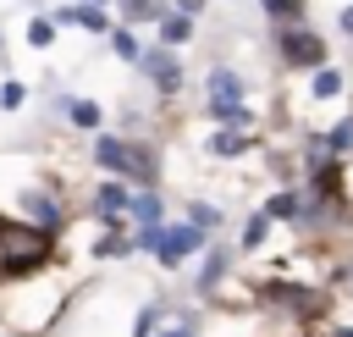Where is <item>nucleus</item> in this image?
<instances>
[{"instance_id":"6","label":"nucleus","mask_w":353,"mask_h":337,"mask_svg":"<svg viewBox=\"0 0 353 337\" xmlns=\"http://www.w3.org/2000/svg\"><path fill=\"white\" fill-rule=\"evenodd\" d=\"M94 210L116 221V210H127V193H121V188H99V193H94Z\"/></svg>"},{"instance_id":"16","label":"nucleus","mask_w":353,"mask_h":337,"mask_svg":"<svg viewBox=\"0 0 353 337\" xmlns=\"http://www.w3.org/2000/svg\"><path fill=\"white\" fill-rule=\"evenodd\" d=\"M127 11H132V17H160V6H154V0H127Z\"/></svg>"},{"instance_id":"10","label":"nucleus","mask_w":353,"mask_h":337,"mask_svg":"<svg viewBox=\"0 0 353 337\" xmlns=\"http://www.w3.org/2000/svg\"><path fill=\"white\" fill-rule=\"evenodd\" d=\"M72 22H83V28H105V11L99 6H77V11H66Z\"/></svg>"},{"instance_id":"7","label":"nucleus","mask_w":353,"mask_h":337,"mask_svg":"<svg viewBox=\"0 0 353 337\" xmlns=\"http://www.w3.org/2000/svg\"><path fill=\"white\" fill-rule=\"evenodd\" d=\"M94 155H99L105 166H121V171H127V149H121L116 138H99V144H94Z\"/></svg>"},{"instance_id":"15","label":"nucleus","mask_w":353,"mask_h":337,"mask_svg":"<svg viewBox=\"0 0 353 337\" xmlns=\"http://www.w3.org/2000/svg\"><path fill=\"white\" fill-rule=\"evenodd\" d=\"M270 17H298V0H265Z\"/></svg>"},{"instance_id":"12","label":"nucleus","mask_w":353,"mask_h":337,"mask_svg":"<svg viewBox=\"0 0 353 337\" xmlns=\"http://www.w3.org/2000/svg\"><path fill=\"white\" fill-rule=\"evenodd\" d=\"M116 55H121V61H138L143 50H138V39H132V33H116Z\"/></svg>"},{"instance_id":"1","label":"nucleus","mask_w":353,"mask_h":337,"mask_svg":"<svg viewBox=\"0 0 353 337\" xmlns=\"http://www.w3.org/2000/svg\"><path fill=\"white\" fill-rule=\"evenodd\" d=\"M237 99H243L237 77H232V72H215V77H210V105H215L226 122H243V105H237Z\"/></svg>"},{"instance_id":"5","label":"nucleus","mask_w":353,"mask_h":337,"mask_svg":"<svg viewBox=\"0 0 353 337\" xmlns=\"http://www.w3.org/2000/svg\"><path fill=\"white\" fill-rule=\"evenodd\" d=\"M287 39V55L292 61H320V39L314 33H281Z\"/></svg>"},{"instance_id":"20","label":"nucleus","mask_w":353,"mask_h":337,"mask_svg":"<svg viewBox=\"0 0 353 337\" xmlns=\"http://www.w3.org/2000/svg\"><path fill=\"white\" fill-rule=\"evenodd\" d=\"M165 337H182V331H165Z\"/></svg>"},{"instance_id":"3","label":"nucleus","mask_w":353,"mask_h":337,"mask_svg":"<svg viewBox=\"0 0 353 337\" xmlns=\"http://www.w3.org/2000/svg\"><path fill=\"white\" fill-rule=\"evenodd\" d=\"M160 254H165V265H176L182 254H193L199 249V227H171V232H160V243H154Z\"/></svg>"},{"instance_id":"2","label":"nucleus","mask_w":353,"mask_h":337,"mask_svg":"<svg viewBox=\"0 0 353 337\" xmlns=\"http://www.w3.org/2000/svg\"><path fill=\"white\" fill-rule=\"evenodd\" d=\"M0 243L11 249V265H33V260H44V238H39V232H22V227H0Z\"/></svg>"},{"instance_id":"11","label":"nucleus","mask_w":353,"mask_h":337,"mask_svg":"<svg viewBox=\"0 0 353 337\" xmlns=\"http://www.w3.org/2000/svg\"><path fill=\"white\" fill-rule=\"evenodd\" d=\"M72 122H77V127H99V105L77 99V105H72Z\"/></svg>"},{"instance_id":"8","label":"nucleus","mask_w":353,"mask_h":337,"mask_svg":"<svg viewBox=\"0 0 353 337\" xmlns=\"http://www.w3.org/2000/svg\"><path fill=\"white\" fill-rule=\"evenodd\" d=\"M160 39H165V44H182V39H188V17H165V22H160Z\"/></svg>"},{"instance_id":"14","label":"nucleus","mask_w":353,"mask_h":337,"mask_svg":"<svg viewBox=\"0 0 353 337\" xmlns=\"http://www.w3.org/2000/svg\"><path fill=\"white\" fill-rule=\"evenodd\" d=\"M336 88H342L336 72H320V77H314V94H336Z\"/></svg>"},{"instance_id":"4","label":"nucleus","mask_w":353,"mask_h":337,"mask_svg":"<svg viewBox=\"0 0 353 337\" xmlns=\"http://www.w3.org/2000/svg\"><path fill=\"white\" fill-rule=\"evenodd\" d=\"M143 61V72L160 83V88H176V55L171 50H149V55H138Z\"/></svg>"},{"instance_id":"18","label":"nucleus","mask_w":353,"mask_h":337,"mask_svg":"<svg viewBox=\"0 0 353 337\" xmlns=\"http://www.w3.org/2000/svg\"><path fill=\"white\" fill-rule=\"evenodd\" d=\"M292 210H298V199H292V193H281V199L270 204V215H292Z\"/></svg>"},{"instance_id":"21","label":"nucleus","mask_w":353,"mask_h":337,"mask_svg":"<svg viewBox=\"0 0 353 337\" xmlns=\"http://www.w3.org/2000/svg\"><path fill=\"white\" fill-rule=\"evenodd\" d=\"M342 337H353V331H342Z\"/></svg>"},{"instance_id":"13","label":"nucleus","mask_w":353,"mask_h":337,"mask_svg":"<svg viewBox=\"0 0 353 337\" xmlns=\"http://www.w3.org/2000/svg\"><path fill=\"white\" fill-rule=\"evenodd\" d=\"M28 210H33V221H44V227H55V204H50V199H28Z\"/></svg>"},{"instance_id":"17","label":"nucleus","mask_w":353,"mask_h":337,"mask_svg":"<svg viewBox=\"0 0 353 337\" xmlns=\"http://www.w3.org/2000/svg\"><path fill=\"white\" fill-rule=\"evenodd\" d=\"M347 144H353V122H342V127L331 133V149H347Z\"/></svg>"},{"instance_id":"9","label":"nucleus","mask_w":353,"mask_h":337,"mask_svg":"<svg viewBox=\"0 0 353 337\" xmlns=\"http://www.w3.org/2000/svg\"><path fill=\"white\" fill-rule=\"evenodd\" d=\"M132 215H138L143 227H154V221H160V204H154L149 193H138V199H132Z\"/></svg>"},{"instance_id":"19","label":"nucleus","mask_w":353,"mask_h":337,"mask_svg":"<svg viewBox=\"0 0 353 337\" xmlns=\"http://www.w3.org/2000/svg\"><path fill=\"white\" fill-rule=\"evenodd\" d=\"M342 28H347V33H353V6H347V11H342Z\"/></svg>"}]
</instances>
